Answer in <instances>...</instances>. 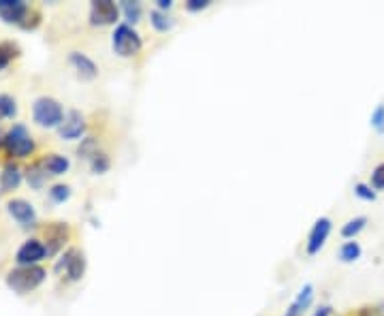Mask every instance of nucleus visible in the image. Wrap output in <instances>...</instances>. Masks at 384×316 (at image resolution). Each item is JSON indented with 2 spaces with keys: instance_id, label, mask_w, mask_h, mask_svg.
Wrapping results in <instances>:
<instances>
[{
  "instance_id": "nucleus-6",
  "label": "nucleus",
  "mask_w": 384,
  "mask_h": 316,
  "mask_svg": "<svg viewBox=\"0 0 384 316\" xmlns=\"http://www.w3.org/2000/svg\"><path fill=\"white\" fill-rule=\"evenodd\" d=\"M120 15V9L112 3V0H94L90 7V24L92 26H109L116 24Z\"/></svg>"
},
{
  "instance_id": "nucleus-1",
  "label": "nucleus",
  "mask_w": 384,
  "mask_h": 316,
  "mask_svg": "<svg viewBox=\"0 0 384 316\" xmlns=\"http://www.w3.org/2000/svg\"><path fill=\"white\" fill-rule=\"evenodd\" d=\"M32 120L43 129H56L65 122V110L56 98L39 96L32 103Z\"/></svg>"
},
{
  "instance_id": "nucleus-28",
  "label": "nucleus",
  "mask_w": 384,
  "mask_h": 316,
  "mask_svg": "<svg viewBox=\"0 0 384 316\" xmlns=\"http://www.w3.org/2000/svg\"><path fill=\"white\" fill-rule=\"evenodd\" d=\"M207 7H209V0H188V3H186L188 11H203Z\"/></svg>"
},
{
  "instance_id": "nucleus-29",
  "label": "nucleus",
  "mask_w": 384,
  "mask_h": 316,
  "mask_svg": "<svg viewBox=\"0 0 384 316\" xmlns=\"http://www.w3.org/2000/svg\"><path fill=\"white\" fill-rule=\"evenodd\" d=\"M359 316H384V308H363Z\"/></svg>"
},
{
  "instance_id": "nucleus-17",
  "label": "nucleus",
  "mask_w": 384,
  "mask_h": 316,
  "mask_svg": "<svg viewBox=\"0 0 384 316\" xmlns=\"http://www.w3.org/2000/svg\"><path fill=\"white\" fill-rule=\"evenodd\" d=\"M18 114V103L9 94H0V120L3 118H15Z\"/></svg>"
},
{
  "instance_id": "nucleus-24",
  "label": "nucleus",
  "mask_w": 384,
  "mask_h": 316,
  "mask_svg": "<svg viewBox=\"0 0 384 316\" xmlns=\"http://www.w3.org/2000/svg\"><path fill=\"white\" fill-rule=\"evenodd\" d=\"M122 9H124V15L131 24L139 22V18H141V5L139 3H128L126 0V3H122Z\"/></svg>"
},
{
  "instance_id": "nucleus-4",
  "label": "nucleus",
  "mask_w": 384,
  "mask_h": 316,
  "mask_svg": "<svg viewBox=\"0 0 384 316\" xmlns=\"http://www.w3.org/2000/svg\"><path fill=\"white\" fill-rule=\"evenodd\" d=\"M45 276H47V272L39 265L20 268V270H13L7 276V284H9V289H13L18 293H28V291H34L45 280Z\"/></svg>"
},
{
  "instance_id": "nucleus-11",
  "label": "nucleus",
  "mask_w": 384,
  "mask_h": 316,
  "mask_svg": "<svg viewBox=\"0 0 384 316\" xmlns=\"http://www.w3.org/2000/svg\"><path fill=\"white\" fill-rule=\"evenodd\" d=\"M84 131H86L84 116H81L79 112H71V114L65 118L62 126H60V137L73 141V139H79V137L84 135Z\"/></svg>"
},
{
  "instance_id": "nucleus-27",
  "label": "nucleus",
  "mask_w": 384,
  "mask_h": 316,
  "mask_svg": "<svg viewBox=\"0 0 384 316\" xmlns=\"http://www.w3.org/2000/svg\"><path fill=\"white\" fill-rule=\"evenodd\" d=\"M371 124H373L378 131H382V129H384V105H378L376 112L371 114Z\"/></svg>"
},
{
  "instance_id": "nucleus-10",
  "label": "nucleus",
  "mask_w": 384,
  "mask_h": 316,
  "mask_svg": "<svg viewBox=\"0 0 384 316\" xmlns=\"http://www.w3.org/2000/svg\"><path fill=\"white\" fill-rule=\"evenodd\" d=\"M62 268L67 270L69 280H73V282L81 280V276H84V272H86V258H84V252L77 250V248H71V250L65 254V258H62Z\"/></svg>"
},
{
  "instance_id": "nucleus-26",
  "label": "nucleus",
  "mask_w": 384,
  "mask_h": 316,
  "mask_svg": "<svg viewBox=\"0 0 384 316\" xmlns=\"http://www.w3.org/2000/svg\"><path fill=\"white\" fill-rule=\"evenodd\" d=\"M355 192H357L363 201H373V199H376V192H373L371 186H367V184H357V186H355Z\"/></svg>"
},
{
  "instance_id": "nucleus-21",
  "label": "nucleus",
  "mask_w": 384,
  "mask_h": 316,
  "mask_svg": "<svg viewBox=\"0 0 384 316\" xmlns=\"http://www.w3.org/2000/svg\"><path fill=\"white\" fill-rule=\"evenodd\" d=\"M361 256V246L357 242H346L342 248H340V258L344 263H352Z\"/></svg>"
},
{
  "instance_id": "nucleus-5",
  "label": "nucleus",
  "mask_w": 384,
  "mask_h": 316,
  "mask_svg": "<svg viewBox=\"0 0 384 316\" xmlns=\"http://www.w3.org/2000/svg\"><path fill=\"white\" fill-rule=\"evenodd\" d=\"M47 256V246L41 239H28L20 246L15 261L22 268H34L37 263H41Z\"/></svg>"
},
{
  "instance_id": "nucleus-23",
  "label": "nucleus",
  "mask_w": 384,
  "mask_h": 316,
  "mask_svg": "<svg viewBox=\"0 0 384 316\" xmlns=\"http://www.w3.org/2000/svg\"><path fill=\"white\" fill-rule=\"evenodd\" d=\"M49 197L56 201V203H65L69 197H71V188L67 184H56V186H51L49 190Z\"/></svg>"
},
{
  "instance_id": "nucleus-16",
  "label": "nucleus",
  "mask_w": 384,
  "mask_h": 316,
  "mask_svg": "<svg viewBox=\"0 0 384 316\" xmlns=\"http://www.w3.org/2000/svg\"><path fill=\"white\" fill-rule=\"evenodd\" d=\"M22 182V171L15 165H7L0 173V192H9L15 190Z\"/></svg>"
},
{
  "instance_id": "nucleus-8",
  "label": "nucleus",
  "mask_w": 384,
  "mask_h": 316,
  "mask_svg": "<svg viewBox=\"0 0 384 316\" xmlns=\"http://www.w3.org/2000/svg\"><path fill=\"white\" fill-rule=\"evenodd\" d=\"M30 9L22 0H0V18L7 24H24L22 20L28 18Z\"/></svg>"
},
{
  "instance_id": "nucleus-14",
  "label": "nucleus",
  "mask_w": 384,
  "mask_h": 316,
  "mask_svg": "<svg viewBox=\"0 0 384 316\" xmlns=\"http://www.w3.org/2000/svg\"><path fill=\"white\" fill-rule=\"evenodd\" d=\"M69 165H71L69 158L62 156V154H47L43 158V169L49 176H62V173H67L69 171Z\"/></svg>"
},
{
  "instance_id": "nucleus-15",
  "label": "nucleus",
  "mask_w": 384,
  "mask_h": 316,
  "mask_svg": "<svg viewBox=\"0 0 384 316\" xmlns=\"http://www.w3.org/2000/svg\"><path fill=\"white\" fill-rule=\"evenodd\" d=\"M312 297H314V289H312V284H305V287L299 291L297 299L289 305V310H286L284 316H301V312L312 303Z\"/></svg>"
},
{
  "instance_id": "nucleus-19",
  "label": "nucleus",
  "mask_w": 384,
  "mask_h": 316,
  "mask_svg": "<svg viewBox=\"0 0 384 316\" xmlns=\"http://www.w3.org/2000/svg\"><path fill=\"white\" fill-rule=\"evenodd\" d=\"M365 225H367V218H365V216H357V218L348 220V223L342 227V235H344V237H355L357 233H361V231L365 229Z\"/></svg>"
},
{
  "instance_id": "nucleus-20",
  "label": "nucleus",
  "mask_w": 384,
  "mask_h": 316,
  "mask_svg": "<svg viewBox=\"0 0 384 316\" xmlns=\"http://www.w3.org/2000/svg\"><path fill=\"white\" fill-rule=\"evenodd\" d=\"M152 26L158 30V32H167L171 26H173V20L167 15V13H162V11H152Z\"/></svg>"
},
{
  "instance_id": "nucleus-25",
  "label": "nucleus",
  "mask_w": 384,
  "mask_h": 316,
  "mask_svg": "<svg viewBox=\"0 0 384 316\" xmlns=\"http://www.w3.org/2000/svg\"><path fill=\"white\" fill-rule=\"evenodd\" d=\"M371 186L376 190H382L384 188V163L373 169V173H371Z\"/></svg>"
},
{
  "instance_id": "nucleus-3",
  "label": "nucleus",
  "mask_w": 384,
  "mask_h": 316,
  "mask_svg": "<svg viewBox=\"0 0 384 316\" xmlns=\"http://www.w3.org/2000/svg\"><path fill=\"white\" fill-rule=\"evenodd\" d=\"M3 145L7 147V152L11 156H18V158H24V156H30L32 150H34V141H32V135L28 133V129L24 124H13L9 129V133L3 137Z\"/></svg>"
},
{
  "instance_id": "nucleus-9",
  "label": "nucleus",
  "mask_w": 384,
  "mask_h": 316,
  "mask_svg": "<svg viewBox=\"0 0 384 316\" xmlns=\"http://www.w3.org/2000/svg\"><path fill=\"white\" fill-rule=\"evenodd\" d=\"M329 233H331V220L329 218H318L310 231V237H307V254H316L320 252V248L324 246Z\"/></svg>"
},
{
  "instance_id": "nucleus-18",
  "label": "nucleus",
  "mask_w": 384,
  "mask_h": 316,
  "mask_svg": "<svg viewBox=\"0 0 384 316\" xmlns=\"http://www.w3.org/2000/svg\"><path fill=\"white\" fill-rule=\"evenodd\" d=\"M18 56V45L5 41V43H0V69H5L9 67V62Z\"/></svg>"
},
{
  "instance_id": "nucleus-13",
  "label": "nucleus",
  "mask_w": 384,
  "mask_h": 316,
  "mask_svg": "<svg viewBox=\"0 0 384 316\" xmlns=\"http://www.w3.org/2000/svg\"><path fill=\"white\" fill-rule=\"evenodd\" d=\"M45 239H47V256L56 252L62 242L67 239V225L62 223H51L47 229H45Z\"/></svg>"
},
{
  "instance_id": "nucleus-12",
  "label": "nucleus",
  "mask_w": 384,
  "mask_h": 316,
  "mask_svg": "<svg viewBox=\"0 0 384 316\" xmlns=\"http://www.w3.org/2000/svg\"><path fill=\"white\" fill-rule=\"evenodd\" d=\"M69 60H71V65L75 67V71H77V75L81 77V79H94L96 75H98V67L86 56V54H79V51H73V54L69 56Z\"/></svg>"
},
{
  "instance_id": "nucleus-31",
  "label": "nucleus",
  "mask_w": 384,
  "mask_h": 316,
  "mask_svg": "<svg viewBox=\"0 0 384 316\" xmlns=\"http://www.w3.org/2000/svg\"><path fill=\"white\" fill-rule=\"evenodd\" d=\"M329 314H331V308H326V305H324V308H320L314 316H329Z\"/></svg>"
},
{
  "instance_id": "nucleus-7",
  "label": "nucleus",
  "mask_w": 384,
  "mask_h": 316,
  "mask_svg": "<svg viewBox=\"0 0 384 316\" xmlns=\"http://www.w3.org/2000/svg\"><path fill=\"white\" fill-rule=\"evenodd\" d=\"M7 212L13 220H18L22 227H32L37 223V212L32 203H28L26 199H11L7 201Z\"/></svg>"
},
{
  "instance_id": "nucleus-30",
  "label": "nucleus",
  "mask_w": 384,
  "mask_h": 316,
  "mask_svg": "<svg viewBox=\"0 0 384 316\" xmlns=\"http://www.w3.org/2000/svg\"><path fill=\"white\" fill-rule=\"evenodd\" d=\"M171 7H173L171 0H158V11H167V9H171Z\"/></svg>"
},
{
  "instance_id": "nucleus-2",
  "label": "nucleus",
  "mask_w": 384,
  "mask_h": 316,
  "mask_svg": "<svg viewBox=\"0 0 384 316\" xmlns=\"http://www.w3.org/2000/svg\"><path fill=\"white\" fill-rule=\"evenodd\" d=\"M112 45H114V51H116L118 56H122V58H133V56H137L139 51H141L143 41H141L139 32H137L133 26L120 24V26L116 28L114 37H112Z\"/></svg>"
},
{
  "instance_id": "nucleus-22",
  "label": "nucleus",
  "mask_w": 384,
  "mask_h": 316,
  "mask_svg": "<svg viewBox=\"0 0 384 316\" xmlns=\"http://www.w3.org/2000/svg\"><path fill=\"white\" fill-rule=\"evenodd\" d=\"M90 158H92V171H94V173H105V171L109 169V158H107V154L94 152Z\"/></svg>"
}]
</instances>
